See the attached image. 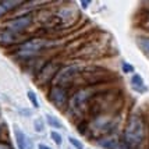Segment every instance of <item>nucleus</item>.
I'll return each mask as SVG.
<instances>
[{
    "instance_id": "7ed1b4c3",
    "label": "nucleus",
    "mask_w": 149,
    "mask_h": 149,
    "mask_svg": "<svg viewBox=\"0 0 149 149\" xmlns=\"http://www.w3.org/2000/svg\"><path fill=\"white\" fill-rule=\"evenodd\" d=\"M14 135H15V142H17L18 149H32L33 148L32 139L26 134H24L19 128H17V127L14 130Z\"/></svg>"
},
{
    "instance_id": "f257e3e1",
    "label": "nucleus",
    "mask_w": 149,
    "mask_h": 149,
    "mask_svg": "<svg viewBox=\"0 0 149 149\" xmlns=\"http://www.w3.org/2000/svg\"><path fill=\"white\" fill-rule=\"evenodd\" d=\"M143 135H145V127H143L142 118L139 116H131L124 132V139L127 145H130L132 148L138 146L142 142Z\"/></svg>"
},
{
    "instance_id": "9b49d317",
    "label": "nucleus",
    "mask_w": 149,
    "mask_h": 149,
    "mask_svg": "<svg viewBox=\"0 0 149 149\" xmlns=\"http://www.w3.org/2000/svg\"><path fill=\"white\" fill-rule=\"evenodd\" d=\"M138 43L142 47L143 52L149 53V38H139L138 39Z\"/></svg>"
},
{
    "instance_id": "9d476101",
    "label": "nucleus",
    "mask_w": 149,
    "mask_h": 149,
    "mask_svg": "<svg viewBox=\"0 0 149 149\" xmlns=\"http://www.w3.org/2000/svg\"><path fill=\"white\" fill-rule=\"evenodd\" d=\"M50 138L56 142V145H61L63 143V136H61V134H58L57 131H50Z\"/></svg>"
},
{
    "instance_id": "f3484780",
    "label": "nucleus",
    "mask_w": 149,
    "mask_h": 149,
    "mask_svg": "<svg viewBox=\"0 0 149 149\" xmlns=\"http://www.w3.org/2000/svg\"><path fill=\"white\" fill-rule=\"evenodd\" d=\"M38 149H52V148H50V146H46V145H42V143H39Z\"/></svg>"
},
{
    "instance_id": "f03ea898",
    "label": "nucleus",
    "mask_w": 149,
    "mask_h": 149,
    "mask_svg": "<svg viewBox=\"0 0 149 149\" xmlns=\"http://www.w3.org/2000/svg\"><path fill=\"white\" fill-rule=\"evenodd\" d=\"M45 46L46 40H43V39H31V40H28V42L18 46L17 54L21 56V57H31V56L38 54Z\"/></svg>"
},
{
    "instance_id": "39448f33",
    "label": "nucleus",
    "mask_w": 149,
    "mask_h": 149,
    "mask_svg": "<svg viewBox=\"0 0 149 149\" xmlns=\"http://www.w3.org/2000/svg\"><path fill=\"white\" fill-rule=\"evenodd\" d=\"M29 24H31V17L29 15H22V17H18L17 19H13L8 24V28L13 32H18V31H22L24 28H26Z\"/></svg>"
},
{
    "instance_id": "20e7f679",
    "label": "nucleus",
    "mask_w": 149,
    "mask_h": 149,
    "mask_svg": "<svg viewBox=\"0 0 149 149\" xmlns=\"http://www.w3.org/2000/svg\"><path fill=\"white\" fill-rule=\"evenodd\" d=\"M49 97L57 107H61L65 103V100H67V92L63 88H60V86H54L50 91V93H49Z\"/></svg>"
},
{
    "instance_id": "dca6fc26",
    "label": "nucleus",
    "mask_w": 149,
    "mask_h": 149,
    "mask_svg": "<svg viewBox=\"0 0 149 149\" xmlns=\"http://www.w3.org/2000/svg\"><path fill=\"white\" fill-rule=\"evenodd\" d=\"M88 6H89V1H81V7L82 8H86Z\"/></svg>"
},
{
    "instance_id": "a211bd4d",
    "label": "nucleus",
    "mask_w": 149,
    "mask_h": 149,
    "mask_svg": "<svg viewBox=\"0 0 149 149\" xmlns=\"http://www.w3.org/2000/svg\"><path fill=\"white\" fill-rule=\"evenodd\" d=\"M0 149H6V148H4V146H0Z\"/></svg>"
},
{
    "instance_id": "6e6552de",
    "label": "nucleus",
    "mask_w": 149,
    "mask_h": 149,
    "mask_svg": "<svg viewBox=\"0 0 149 149\" xmlns=\"http://www.w3.org/2000/svg\"><path fill=\"white\" fill-rule=\"evenodd\" d=\"M46 120H47V124L52 125L53 128H63V125H61V123L58 121L57 117L52 116V114H46Z\"/></svg>"
},
{
    "instance_id": "0eeeda50",
    "label": "nucleus",
    "mask_w": 149,
    "mask_h": 149,
    "mask_svg": "<svg viewBox=\"0 0 149 149\" xmlns=\"http://www.w3.org/2000/svg\"><path fill=\"white\" fill-rule=\"evenodd\" d=\"M131 85H132L134 89L138 92L146 91V86H145V84H143V81H142V77H141L139 74H134V75L131 77Z\"/></svg>"
},
{
    "instance_id": "2eb2a0df",
    "label": "nucleus",
    "mask_w": 149,
    "mask_h": 149,
    "mask_svg": "<svg viewBox=\"0 0 149 149\" xmlns=\"http://www.w3.org/2000/svg\"><path fill=\"white\" fill-rule=\"evenodd\" d=\"M7 11H8V7L6 6L4 1H1V3H0V17H1L3 14H6Z\"/></svg>"
},
{
    "instance_id": "423d86ee",
    "label": "nucleus",
    "mask_w": 149,
    "mask_h": 149,
    "mask_svg": "<svg viewBox=\"0 0 149 149\" xmlns=\"http://www.w3.org/2000/svg\"><path fill=\"white\" fill-rule=\"evenodd\" d=\"M77 70H78V68L75 67V65L63 68V70L60 71V74L57 75V81H58V82H65V81H68V79L74 75V72L77 71Z\"/></svg>"
},
{
    "instance_id": "4468645a",
    "label": "nucleus",
    "mask_w": 149,
    "mask_h": 149,
    "mask_svg": "<svg viewBox=\"0 0 149 149\" xmlns=\"http://www.w3.org/2000/svg\"><path fill=\"white\" fill-rule=\"evenodd\" d=\"M123 71L124 72H132L134 71V67L128 63H123Z\"/></svg>"
},
{
    "instance_id": "ddd939ff",
    "label": "nucleus",
    "mask_w": 149,
    "mask_h": 149,
    "mask_svg": "<svg viewBox=\"0 0 149 149\" xmlns=\"http://www.w3.org/2000/svg\"><path fill=\"white\" fill-rule=\"evenodd\" d=\"M35 130L40 131V132L43 131V124H42V120H40V118H36V120H35Z\"/></svg>"
},
{
    "instance_id": "f8f14e48",
    "label": "nucleus",
    "mask_w": 149,
    "mask_h": 149,
    "mask_svg": "<svg viewBox=\"0 0 149 149\" xmlns=\"http://www.w3.org/2000/svg\"><path fill=\"white\" fill-rule=\"evenodd\" d=\"M68 141H70V143H71V145H72V146H74L75 149H84V145L79 142L78 139H75V138L70 136V138H68Z\"/></svg>"
},
{
    "instance_id": "1a4fd4ad",
    "label": "nucleus",
    "mask_w": 149,
    "mask_h": 149,
    "mask_svg": "<svg viewBox=\"0 0 149 149\" xmlns=\"http://www.w3.org/2000/svg\"><path fill=\"white\" fill-rule=\"evenodd\" d=\"M26 96H28V99H29V102L32 103L33 107H35V109H38V107H39V102H38V97H36V95H35V92H33V91H28V92H26Z\"/></svg>"
}]
</instances>
